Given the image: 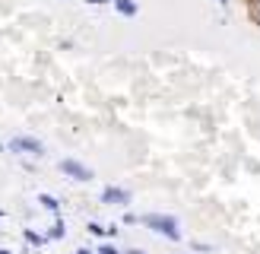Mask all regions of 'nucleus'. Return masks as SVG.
I'll return each instance as SVG.
<instances>
[{"mask_svg": "<svg viewBox=\"0 0 260 254\" xmlns=\"http://www.w3.org/2000/svg\"><path fill=\"white\" fill-rule=\"evenodd\" d=\"M111 4H114V10H118L124 19H134L137 13H140V4H137V0H111Z\"/></svg>", "mask_w": 260, "mask_h": 254, "instance_id": "nucleus-5", "label": "nucleus"}, {"mask_svg": "<svg viewBox=\"0 0 260 254\" xmlns=\"http://www.w3.org/2000/svg\"><path fill=\"white\" fill-rule=\"evenodd\" d=\"M0 254H13V251H7V248H0Z\"/></svg>", "mask_w": 260, "mask_h": 254, "instance_id": "nucleus-17", "label": "nucleus"}, {"mask_svg": "<svg viewBox=\"0 0 260 254\" xmlns=\"http://www.w3.org/2000/svg\"><path fill=\"white\" fill-rule=\"evenodd\" d=\"M124 223H127V226H137V223H140V216H137V213H127V216H124Z\"/></svg>", "mask_w": 260, "mask_h": 254, "instance_id": "nucleus-13", "label": "nucleus"}, {"mask_svg": "<svg viewBox=\"0 0 260 254\" xmlns=\"http://www.w3.org/2000/svg\"><path fill=\"white\" fill-rule=\"evenodd\" d=\"M76 254H95V251H89V248H80V251H76Z\"/></svg>", "mask_w": 260, "mask_h": 254, "instance_id": "nucleus-16", "label": "nucleus"}, {"mask_svg": "<svg viewBox=\"0 0 260 254\" xmlns=\"http://www.w3.org/2000/svg\"><path fill=\"white\" fill-rule=\"evenodd\" d=\"M57 169L67 175V178H73V181H92V169H89V165H83L80 159H60L57 162Z\"/></svg>", "mask_w": 260, "mask_h": 254, "instance_id": "nucleus-2", "label": "nucleus"}, {"mask_svg": "<svg viewBox=\"0 0 260 254\" xmlns=\"http://www.w3.org/2000/svg\"><path fill=\"white\" fill-rule=\"evenodd\" d=\"M140 223L152 229V232H159L165 235L168 241H181L184 235H181V223L175 219V216H168V213H146V216H140Z\"/></svg>", "mask_w": 260, "mask_h": 254, "instance_id": "nucleus-1", "label": "nucleus"}, {"mask_svg": "<svg viewBox=\"0 0 260 254\" xmlns=\"http://www.w3.org/2000/svg\"><path fill=\"white\" fill-rule=\"evenodd\" d=\"M89 7H105V4H111V0H86Z\"/></svg>", "mask_w": 260, "mask_h": 254, "instance_id": "nucleus-14", "label": "nucleus"}, {"mask_svg": "<svg viewBox=\"0 0 260 254\" xmlns=\"http://www.w3.org/2000/svg\"><path fill=\"white\" fill-rule=\"evenodd\" d=\"M130 200H134V194H130L127 187L108 184L105 190H102V203H105V207H130Z\"/></svg>", "mask_w": 260, "mask_h": 254, "instance_id": "nucleus-4", "label": "nucleus"}, {"mask_svg": "<svg viewBox=\"0 0 260 254\" xmlns=\"http://www.w3.org/2000/svg\"><path fill=\"white\" fill-rule=\"evenodd\" d=\"M0 152H4V143H0Z\"/></svg>", "mask_w": 260, "mask_h": 254, "instance_id": "nucleus-18", "label": "nucleus"}, {"mask_svg": "<svg viewBox=\"0 0 260 254\" xmlns=\"http://www.w3.org/2000/svg\"><path fill=\"white\" fill-rule=\"evenodd\" d=\"M95 254H121V251H118V248H114V245H108V241H105V245H102V248H99Z\"/></svg>", "mask_w": 260, "mask_h": 254, "instance_id": "nucleus-12", "label": "nucleus"}, {"mask_svg": "<svg viewBox=\"0 0 260 254\" xmlns=\"http://www.w3.org/2000/svg\"><path fill=\"white\" fill-rule=\"evenodd\" d=\"M121 254H146L143 248H127V251H121Z\"/></svg>", "mask_w": 260, "mask_h": 254, "instance_id": "nucleus-15", "label": "nucleus"}, {"mask_svg": "<svg viewBox=\"0 0 260 254\" xmlns=\"http://www.w3.org/2000/svg\"><path fill=\"white\" fill-rule=\"evenodd\" d=\"M38 203H42V210H48V213H60V200L54 197V194H38Z\"/></svg>", "mask_w": 260, "mask_h": 254, "instance_id": "nucleus-7", "label": "nucleus"}, {"mask_svg": "<svg viewBox=\"0 0 260 254\" xmlns=\"http://www.w3.org/2000/svg\"><path fill=\"white\" fill-rule=\"evenodd\" d=\"M25 245H32V248H42L45 245V241H48V235L45 232H35V229H25Z\"/></svg>", "mask_w": 260, "mask_h": 254, "instance_id": "nucleus-8", "label": "nucleus"}, {"mask_svg": "<svg viewBox=\"0 0 260 254\" xmlns=\"http://www.w3.org/2000/svg\"><path fill=\"white\" fill-rule=\"evenodd\" d=\"M45 235H48V241H60V238H67V226H63V219H60V216L54 219V226H51Z\"/></svg>", "mask_w": 260, "mask_h": 254, "instance_id": "nucleus-6", "label": "nucleus"}, {"mask_svg": "<svg viewBox=\"0 0 260 254\" xmlns=\"http://www.w3.org/2000/svg\"><path fill=\"white\" fill-rule=\"evenodd\" d=\"M86 229H89V235H99V238H102V235H108V226H102V223H95V219L89 223Z\"/></svg>", "mask_w": 260, "mask_h": 254, "instance_id": "nucleus-10", "label": "nucleus"}, {"mask_svg": "<svg viewBox=\"0 0 260 254\" xmlns=\"http://www.w3.org/2000/svg\"><path fill=\"white\" fill-rule=\"evenodd\" d=\"M244 4H248V16H251V22L260 25V0H244Z\"/></svg>", "mask_w": 260, "mask_h": 254, "instance_id": "nucleus-9", "label": "nucleus"}, {"mask_svg": "<svg viewBox=\"0 0 260 254\" xmlns=\"http://www.w3.org/2000/svg\"><path fill=\"white\" fill-rule=\"evenodd\" d=\"M10 149L19 152V156H38V159L45 156V146L38 143L35 137H13V140H10Z\"/></svg>", "mask_w": 260, "mask_h": 254, "instance_id": "nucleus-3", "label": "nucleus"}, {"mask_svg": "<svg viewBox=\"0 0 260 254\" xmlns=\"http://www.w3.org/2000/svg\"><path fill=\"white\" fill-rule=\"evenodd\" d=\"M190 248L200 251V254H210V251H213V245H206V241H190Z\"/></svg>", "mask_w": 260, "mask_h": 254, "instance_id": "nucleus-11", "label": "nucleus"}]
</instances>
